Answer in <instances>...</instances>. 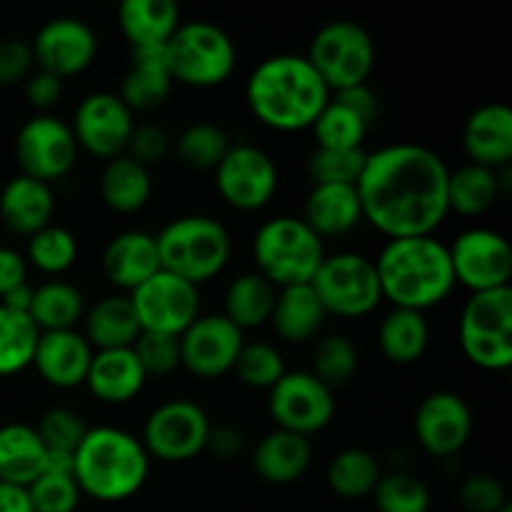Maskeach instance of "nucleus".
I'll list each match as a JSON object with an SVG mask.
<instances>
[{
    "label": "nucleus",
    "instance_id": "nucleus-33",
    "mask_svg": "<svg viewBox=\"0 0 512 512\" xmlns=\"http://www.w3.org/2000/svg\"><path fill=\"white\" fill-rule=\"evenodd\" d=\"M45 463H48V450L35 433V425H0V483L28 488L35 478L43 475Z\"/></svg>",
    "mask_w": 512,
    "mask_h": 512
},
{
    "label": "nucleus",
    "instance_id": "nucleus-45",
    "mask_svg": "<svg viewBox=\"0 0 512 512\" xmlns=\"http://www.w3.org/2000/svg\"><path fill=\"white\" fill-rule=\"evenodd\" d=\"M233 373L245 388L270 390L285 375L283 353L265 340L243 343L233 365Z\"/></svg>",
    "mask_w": 512,
    "mask_h": 512
},
{
    "label": "nucleus",
    "instance_id": "nucleus-22",
    "mask_svg": "<svg viewBox=\"0 0 512 512\" xmlns=\"http://www.w3.org/2000/svg\"><path fill=\"white\" fill-rule=\"evenodd\" d=\"M100 268L110 285L133 293L160 270L158 243L148 230H123L105 243Z\"/></svg>",
    "mask_w": 512,
    "mask_h": 512
},
{
    "label": "nucleus",
    "instance_id": "nucleus-53",
    "mask_svg": "<svg viewBox=\"0 0 512 512\" xmlns=\"http://www.w3.org/2000/svg\"><path fill=\"white\" fill-rule=\"evenodd\" d=\"M23 90H25V100H28L30 108H35L38 113H48L50 108H55V105L60 103L65 85L58 75L48 73V70L35 68L33 73L25 78Z\"/></svg>",
    "mask_w": 512,
    "mask_h": 512
},
{
    "label": "nucleus",
    "instance_id": "nucleus-4",
    "mask_svg": "<svg viewBox=\"0 0 512 512\" xmlns=\"http://www.w3.org/2000/svg\"><path fill=\"white\" fill-rule=\"evenodd\" d=\"M150 463L138 435L113 425H95L73 453V478L88 498L123 503L143 490Z\"/></svg>",
    "mask_w": 512,
    "mask_h": 512
},
{
    "label": "nucleus",
    "instance_id": "nucleus-18",
    "mask_svg": "<svg viewBox=\"0 0 512 512\" xmlns=\"http://www.w3.org/2000/svg\"><path fill=\"white\" fill-rule=\"evenodd\" d=\"M245 333L223 313H200L180 335V368L195 378L215 380L233 373Z\"/></svg>",
    "mask_w": 512,
    "mask_h": 512
},
{
    "label": "nucleus",
    "instance_id": "nucleus-44",
    "mask_svg": "<svg viewBox=\"0 0 512 512\" xmlns=\"http://www.w3.org/2000/svg\"><path fill=\"white\" fill-rule=\"evenodd\" d=\"M370 498L378 512H430L433 505L428 485L408 470L380 475Z\"/></svg>",
    "mask_w": 512,
    "mask_h": 512
},
{
    "label": "nucleus",
    "instance_id": "nucleus-48",
    "mask_svg": "<svg viewBox=\"0 0 512 512\" xmlns=\"http://www.w3.org/2000/svg\"><path fill=\"white\" fill-rule=\"evenodd\" d=\"M28 495L33 512H75L83 500L73 473H53V470H43V475L28 485Z\"/></svg>",
    "mask_w": 512,
    "mask_h": 512
},
{
    "label": "nucleus",
    "instance_id": "nucleus-12",
    "mask_svg": "<svg viewBox=\"0 0 512 512\" xmlns=\"http://www.w3.org/2000/svg\"><path fill=\"white\" fill-rule=\"evenodd\" d=\"M268 410L280 430L313 438L335 418V390L310 370H285L268 390Z\"/></svg>",
    "mask_w": 512,
    "mask_h": 512
},
{
    "label": "nucleus",
    "instance_id": "nucleus-57",
    "mask_svg": "<svg viewBox=\"0 0 512 512\" xmlns=\"http://www.w3.org/2000/svg\"><path fill=\"white\" fill-rule=\"evenodd\" d=\"M0 512H33L28 488L0 483Z\"/></svg>",
    "mask_w": 512,
    "mask_h": 512
},
{
    "label": "nucleus",
    "instance_id": "nucleus-31",
    "mask_svg": "<svg viewBox=\"0 0 512 512\" xmlns=\"http://www.w3.org/2000/svg\"><path fill=\"white\" fill-rule=\"evenodd\" d=\"M80 333L93 350L133 348L140 335V323L128 295L115 293L95 300L90 308H85Z\"/></svg>",
    "mask_w": 512,
    "mask_h": 512
},
{
    "label": "nucleus",
    "instance_id": "nucleus-16",
    "mask_svg": "<svg viewBox=\"0 0 512 512\" xmlns=\"http://www.w3.org/2000/svg\"><path fill=\"white\" fill-rule=\"evenodd\" d=\"M455 283L470 293L508 288L512 278V250L505 235L493 228H468L448 245Z\"/></svg>",
    "mask_w": 512,
    "mask_h": 512
},
{
    "label": "nucleus",
    "instance_id": "nucleus-28",
    "mask_svg": "<svg viewBox=\"0 0 512 512\" xmlns=\"http://www.w3.org/2000/svg\"><path fill=\"white\" fill-rule=\"evenodd\" d=\"M313 463V443L310 438L288 430H270L255 443L253 468L260 480L270 485L298 483Z\"/></svg>",
    "mask_w": 512,
    "mask_h": 512
},
{
    "label": "nucleus",
    "instance_id": "nucleus-8",
    "mask_svg": "<svg viewBox=\"0 0 512 512\" xmlns=\"http://www.w3.org/2000/svg\"><path fill=\"white\" fill-rule=\"evenodd\" d=\"M460 350L480 370L503 373L512 365V290L473 293L460 310Z\"/></svg>",
    "mask_w": 512,
    "mask_h": 512
},
{
    "label": "nucleus",
    "instance_id": "nucleus-43",
    "mask_svg": "<svg viewBox=\"0 0 512 512\" xmlns=\"http://www.w3.org/2000/svg\"><path fill=\"white\" fill-rule=\"evenodd\" d=\"M358 345L343 333L320 335L313 348V368L310 373L323 380L328 388H340L358 373Z\"/></svg>",
    "mask_w": 512,
    "mask_h": 512
},
{
    "label": "nucleus",
    "instance_id": "nucleus-46",
    "mask_svg": "<svg viewBox=\"0 0 512 512\" xmlns=\"http://www.w3.org/2000/svg\"><path fill=\"white\" fill-rule=\"evenodd\" d=\"M365 158L368 150H330V148H315L305 160V173H308L310 185H355L360 173L365 168Z\"/></svg>",
    "mask_w": 512,
    "mask_h": 512
},
{
    "label": "nucleus",
    "instance_id": "nucleus-24",
    "mask_svg": "<svg viewBox=\"0 0 512 512\" xmlns=\"http://www.w3.org/2000/svg\"><path fill=\"white\" fill-rule=\"evenodd\" d=\"M300 218L320 240L353 233L365 220L358 188L340 183L310 185Z\"/></svg>",
    "mask_w": 512,
    "mask_h": 512
},
{
    "label": "nucleus",
    "instance_id": "nucleus-1",
    "mask_svg": "<svg viewBox=\"0 0 512 512\" xmlns=\"http://www.w3.org/2000/svg\"><path fill=\"white\" fill-rule=\"evenodd\" d=\"M450 168L423 143H390L365 158L358 188L363 218L393 238L435 235L445 223Z\"/></svg>",
    "mask_w": 512,
    "mask_h": 512
},
{
    "label": "nucleus",
    "instance_id": "nucleus-5",
    "mask_svg": "<svg viewBox=\"0 0 512 512\" xmlns=\"http://www.w3.org/2000/svg\"><path fill=\"white\" fill-rule=\"evenodd\" d=\"M160 268L193 285L218 278L233 255L230 230L213 215L193 213L170 220L158 235Z\"/></svg>",
    "mask_w": 512,
    "mask_h": 512
},
{
    "label": "nucleus",
    "instance_id": "nucleus-34",
    "mask_svg": "<svg viewBox=\"0 0 512 512\" xmlns=\"http://www.w3.org/2000/svg\"><path fill=\"white\" fill-rule=\"evenodd\" d=\"M98 190L105 208L120 215H133L148 205L153 195V175L150 168L123 153L113 160H105Z\"/></svg>",
    "mask_w": 512,
    "mask_h": 512
},
{
    "label": "nucleus",
    "instance_id": "nucleus-20",
    "mask_svg": "<svg viewBox=\"0 0 512 512\" xmlns=\"http://www.w3.org/2000/svg\"><path fill=\"white\" fill-rule=\"evenodd\" d=\"M33 58L40 70L58 75L60 80L80 75L95 63L98 35L85 20L60 15L38 28L33 43Z\"/></svg>",
    "mask_w": 512,
    "mask_h": 512
},
{
    "label": "nucleus",
    "instance_id": "nucleus-2",
    "mask_svg": "<svg viewBox=\"0 0 512 512\" xmlns=\"http://www.w3.org/2000/svg\"><path fill=\"white\" fill-rule=\"evenodd\" d=\"M330 98L310 60L300 53H278L260 60L245 83V103L260 125L278 133L313 128Z\"/></svg>",
    "mask_w": 512,
    "mask_h": 512
},
{
    "label": "nucleus",
    "instance_id": "nucleus-55",
    "mask_svg": "<svg viewBox=\"0 0 512 512\" xmlns=\"http://www.w3.org/2000/svg\"><path fill=\"white\" fill-rule=\"evenodd\" d=\"M28 283V260L23 253L0 245V298Z\"/></svg>",
    "mask_w": 512,
    "mask_h": 512
},
{
    "label": "nucleus",
    "instance_id": "nucleus-32",
    "mask_svg": "<svg viewBox=\"0 0 512 512\" xmlns=\"http://www.w3.org/2000/svg\"><path fill=\"white\" fill-rule=\"evenodd\" d=\"M183 23L175 0H123L118 25L130 48H163Z\"/></svg>",
    "mask_w": 512,
    "mask_h": 512
},
{
    "label": "nucleus",
    "instance_id": "nucleus-49",
    "mask_svg": "<svg viewBox=\"0 0 512 512\" xmlns=\"http://www.w3.org/2000/svg\"><path fill=\"white\" fill-rule=\"evenodd\" d=\"M148 378H165L180 368V338L163 333H140L133 343Z\"/></svg>",
    "mask_w": 512,
    "mask_h": 512
},
{
    "label": "nucleus",
    "instance_id": "nucleus-59",
    "mask_svg": "<svg viewBox=\"0 0 512 512\" xmlns=\"http://www.w3.org/2000/svg\"><path fill=\"white\" fill-rule=\"evenodd\" d=\"M498 512H512V505H510V503H508V505H505V508H500V510H498Z\"/></svg>",
    "mask_w": 512,
    "mask_h": 512
},
{
    "label": "nucleus",
    "instance_id": "nucleus-38",
    "mask_svg": "<svg viewBox=\"0 0 512 512\" xmlns=\"http://www.w3.org/2000/svg\"><path fill=\"white\" fill-rule=\"evenodd\" d=\"M380 475L383 470L370 450L343 448L330 458L328 468H325V483L338 498L360 500L373 495Z\"/></svg>",
    "mask_w": 512,
    "mask_h": 512
},
{
    "label": "nucleus",
    "instance_id": "nucleus-29",
    "mask_svg": "<svg viewBox=\"0 0 512 512\" xmlns=\"http://www.w3.org/2000/svg\"><path fill=\"white\" fill-rule=\"evenodd\" d=\"M325 318L328 313L315 295L313 285L303 283L278 290L268 323L285 343H308V340L318 338Z\"/></svg>",
    "mask_w": 512,
    "mask_h": 512
},
{
    "label": "nucleus",
    "instance_id": "nucleus-25",
    "mask_svg": "<svg viewBox=\"0 0 512 512\" xmlns=\"http://www.w3.org/2000/svg\"><path fill=\"white\" fill-rule=\"evenodd\" d=\"M148 383L143 365L133 348L95 350L90 360L85 388L105 405H125L140 395Z\"/></svg>",
    "mask_w": 512,
    "mask_h": 512
},
{
    "label": "nucleus",
    "instance_id": "nucleus-54",
    "mask_svg": "<svg viewBox=\"0 0 512 512\" xmlns=\"http://www.w3.org/2000/svg\"><path fill=\"white\" fill-rule=\"evenodd\" d=\"M243 450H245V435L238 425L220 423L210 428L208 443H205V453H210L218 460H235L243 455Z\"/></svg>",
    "mask_w": 512,
    "mask_h": 512
},
{
    "label": "nucleus",
    "instance_id": "nucleus-21",
    "mask_svg": "<svg viewBox=\"0 0 512 512\" xmlns=\"http://www.w3.org/2000/svg\"><path fill=\"white\" fill-rule=\"evenodd\" d=\"M93 353L95 350L78 328L40 333L33 368L50 388L75 390L85 385Z\"/></svg>",
    "mask_w": 512,
    "mask_h": 512
},
{
    "label": "nucleus",
    "instance_id": "nucleus-41",
    "mask_svg": "<svg viewBox=\"0 0 512 512\" xmlns=\"http://www.w3.org/2000/svg\"><path fill=\"white\" fill-rule=\"evenodd\" d=\"M38 338L40 330L28 313H15L0 305V378L18 375L33 365Z\"/></svg>",
    "mask_w": 512,
    "mask_h": 512
},
{
    "label": "nucleus",
    "instance_id": "nucleus-35",
    "mask_svg": "<svg viewBox=\"0 0 512 512\" xmlns=\"http://www.w3.org/2000/svg\"><path fill=\"white\" fill-rule=\"evenodd\" d=\"M380 353L395 365H413L428 353L430 323L425 313L408 308H393L378 328Z\"/></svg>",
    "mask_w": 512,
    "mask_h": 512
},
{
    "label": "nucleus",
    "instance_id": "nucleus-15",
    "mask_svg": "<svg viewBox=\"0 0 512 512\" xmlns=\"http://www.w3.org/2000/svg\"><path fill=\"white\" fill-rule=\"evenodd\" d=\"M215 173V188L220 198L235 210L255 213L275 198L280 185L278 165L253 143H233L220 160Z\"/></svg>",
    "mask_w": 512,
    "mask_h": 512
},
{
    "label": "nucleus",
    "instance_id": "nucleus-26",
    "mask_svg": "<svg viewBox=\"0 0 512 512\" xmlns=\"http://www.w3.org/2000/svg\"><path fill=\"white\" fill-rule=\"evenodd\" d=\"M55 193L53 185L30 175H15L0 190V220L15 235L30 238L53 223Z\"/></svg>",
    "mask_w": 512,
    "mask_h": 512
},
{
    "label": "nucleus",
    "instance_id": "nucleus-51",
    "mask_svg": "<svg viewBox=\"0 0 512 512\" xmlns=\"http://www.w3.org/2000/svg\"><path fill=\"white\" fill-rule=\"evenodd\" d=\"M170 145H173L170 135L158 123H135L125 155L150 168V165L160 163L170 153Z\"/></svg>",
    "mask_w": 512,
    "mask_h": 512
},
{
    "label": "nucleus",
    "instance_id": "nucleus-10",
    "mask_svg": "<svg viewBox=\"0 0 512 512\" xmlns=\"http://www.w3.org/2000/svg\"><path fill=\"white\" fill-rule=\"evenodd\" d=\"M310 285L325 313L338 318H365L383 300L375 260L355 250L325 253Z\"/></svg>",
    "mask_w": 512,
    "mask_h": 512
},
{
    "label": "nucleus",
    "instance_id": "nucleus-47",
    "mask_svg": "<svg viewBox=\"0 0 512 512\" xmlns=\"http://www.w3.org/2000/svg\"><path fill=\"white\" fill-rule=\"evenodd\" d=\"M35 433L40 435L48 453L73 455L88 433V423L73 408H50L35 423Z\"/></svg>",
    "mask_w": 512,
    "mask_h": 512
},
{
    "label": "nucleus",
    "instance_id": "nucleus-6",
    "mask_svg": "<svg viewBox=\"0 0 512 512\" xmlns=\"http://www.w3.org/2000/svg\"><path fill=\"white\" fill-rule=\"evenodd\" d=\"M325 258V245L300 215H275L253 235L255 273L275 288L313 280Z\"/></svg>",
    "mask_w": 512,
    "mask_h": 512
},
{
    "label": "nucleus",
    "instance_id": "nucleus-9",
    "mask_svg": "<svg viewBox=\"0 0 512 512\" xmlns=\"http://www.w3.org/2000/svg\"><path fill=\"white\" fill-rule=\"evenodd\" d=\"M305 58L335 93L368 83L375 68V40L358 20H330L315 30Z\"/></svg>",
    "mask_w": 512,
    "mask_h": 512
},
{
    "label": "nucleus",
    "instance_id": "nucleus-11",
    "mask_svg": "<svg viewBox=\"0 0 512 512\" xmlns=\"http://www.w3.org/2000/svg\"><path fill=\"white\" fill-rule=\"evenodd\" d=\"M213 428L203 405L188 398H170L155 405L143 423L140 443L150 460L160 463H188L205 453L208 433Z\"/></svg>",
    "mask_w": 512,
    "mask_h": 512
},
{
    "label": "nucleus",
    "instance_id": "nucleus-42",
    "mask_svg": "<svg viewBox=\"0 0 512 512\" xmlns=\"http://www.w3.org/2000/svg\"><path fill=\"white\" fill-rule=\"evenodd\" d=\"M233 145L230 135L210 120H198L175 138V155L190 170H215Z\"/></svg>",
    "mask_w": 512,
    "mask_h": 512
},
{
    "label": "nucleus",
    "instance_id": "nucleus-13",
    "mask_svg": "<svg viewBox=\"0 0 512 512\" xmlns=\"http://www.w3.org/2000/svg\"><path fill=\"white\" fill-rule=\"evenodd\" d=\"M128 298L140 323V333H163L180 338L200 315L198 285L163 268L150 275L133 293H128Z\"/></svg>",
    "mask_w": 512,
    "mask_h": 512
},
{
    "label": "nucleus",
    "instance_id": "nucleus-36",
    "mask_svg": "<svg viewBox=\"0 0 512 512\" xmlns=\"http://www.w3.org/2000/svg\"><path fill=\"white\" fill-rule=\"evenodd\" d=\"M85 308L88 305L78 285L53 278L33 288L28 315L40 333H53V330H73L75 325L83 323Z\"/></svg>",
    "mask_w": 512,
    "mask_h": 512
},
{
    "label": "nucleus",
    "instance_id": "nucleus-7",
    "mask_svg": "<svg viewBox=\"0 0 512 512\" xmlns=\"http://www.w3.org/2000/svg\"><path fill=\"white\" fill-rule=\"evenodd\" d=\"M173 83L188 88H215L233 75L238 63L235 40L213 20H183L165 43Z\"/></svg>",
    "mask_w": 512,
    "mask_h": 512
},
{
    "label": "nucleus",
    "instance_id": "nucleus-56",
    "mask_svg": "<svg viewBox=\"0 0 512 512\" xmlns=\"http://www.w3.org/2000/svg\"><path fill=\"white\" fill-rule=\"evenodd\" d=\"M330 95H335V98L343 100L345 105H350V108H353L358 115H363L370 125H373L375 118H378V113H380L378 95L370 90L368 83L353 85V88H345V90H335V93H330Z\"/></svg>",
    "mask_w": 512,
    "mask_h": 512
},
{
    "label": "nucleus",
    "instance_id": "nucleus-27",
    "mask_svg": "<svg viewBox=\"0 0 512 512\" xmlns=\"http://www.w3.org/2000/svg\"><path fill=\"white\" fill-rule=\"evenodd\" d=\"M170 90H173V75L165 60V45L130 50V63L120 80L118 95L133 110V115L158 110L170 98Z\"/></svg>",
    "mask_w": 512,
    "mask_h": 512
},
{
    "label": "nucleus",
    "instance_id": "nucleus-58",
    "mask_svg": "<svg viewBox=\"0 0 512 512\" xmlns=\"http://www.w3.org/2000/svg\"><path fill=\"white\" fill-rule=\"evenodd\" d=\"M30 300H33V285L25 283V285H20V288L10 290L8 295H3V298H0V305L15 310V313H28Z\"/></svg>",
    "mask_w": 512,
    "mask_h": 512
},
{
    "label": "nucleus",
    "instance_id": "nucleus-50",
    "mask_svg": "<svg viewBox=\"0 0 512 512\" xmlns=\"http://www.w3.org/2000/svg\"><path fill=\"white\" fill-rule=\"evenodd\" d=\"M458 500L465 512H498L508 505V493L495 475L473 473L460 485Z\"/></svg>",
    "mask_w": 512,
    "mask_h": 512
},
{
    "label": "nucleus",
    "instance_id": "nucleus-19",
    "mask_svg": "<svg viewBox=\"0 0 512 512\" xmlns=\"http://www.w3.org/2000/svg\"><path fill=\"white\" fill-rule=\"evenodd\" d=\"M413 430L425 453L440 460L455 458L473 435V410L463 395L435 390L415 408Z\"/></svg>",
    "mask_w": 512,
    "mask_h": 512
},
{
    "label": "nucleus",
    "instance_id": "nucleus-39",
    "mask_svg": "<svg viewBox=\"0 0 512 512\" xmlns=\"http://www.w3.org/2000/svg\"><path fill=\"white\" fill-rule=\"evenodd\" d=\"M313 138L315 148H330V150H355L363 148L365 135H368L370 123L363 115L355 113L350 105L330 95L325 108L313 123Z\"/></svg>",
    "mask_w": 512,
    "mask_h": 512
},
{
    "label": "nucleus",
    "instance_id": "nucleus-30",
    "mask_svg": "<svg viewBox=\"0 0 512 512\" xmlns=\"http://www.w3.org/2000/svg\"><path fill=\"white\" fill-rule=\"evenodd\" d=\"M510 168L493 170L478 163H465L450 170L448 208L465 218H478L493 210L500 195L508 193Z\"/></svg>",
    "mask_w": 512,
    "mask_h": 512
},
{
    "label": "nucleus",
    "instance_id": "nucleus-40",
    "mask_svg": "<svg viewBox=\"0 0 512 512\" xmlns=\"http://www.w3.org/2000/svg\"><path fill=\"white\" fill-rule=\"evenodd\" d=\"M78 253V238H75L73 230H68L65 225L50 223L43 230L30 235L25 260L40 273L58 278V275L68 273L78 263Z\"/></svg>",
    "mask_w": 512,
    "mask_h": 512
},
{
    "label": "nucleus",
    "instance_id": "nucleus-37",
    "mask_svg": "<svg viewBox=\"0 0 512 512\" xmlns=\"http://www.w3.org/2000/svg\"><path fill=\"white\" fill-rule=\"evenodd\" d=\"M275 295H278V288L260 273H255V270L240 273L225 288L223 315L230 323L238 325L243 333L250 328H260L270 320Z\"/></svg>",
    "mask_w": 512,
    "mask_h": 512
},
{
    "label": "nucleus",
    "instance_id": "nucleus-3",
    "mask_svg": "<svg viewBox=\"0 0 512 512\" xmlns=\"http://www.w3.org/2000/svg\"><path fill=\"white\" fill-rule=\"evenodd\" d=\"M375 270L383 300L420 313L448 300L458 285L448 245L435 235L388 240L375 258Z\"/></svg>",
    "mask_w": 512,
    "mask_h": 512
},
{
    "label": "nucleus",
    "instance_id": "nucleus-23",
    "mask_svg": "<svg viewBox=\"0 0 512 512\" xmlns=\"http://www.w3.org/2000/svg\"><path fill=\"white\" fill-rule=\"evenodd\" d=\"M463 148L470 163L485 168H510L512 160V110L505 103H483L463 125Z\"/></svg>",
    "mask_w": 512,
    "mask_h": 512
},
{
    "label": "nucleus",
    "instance_id": "nucleus-14",
    "mask_svg": "<svg viewBox=\"0 0 512 512\" xmlns=\"http://www.w3.org/2000/svg\"><path fill=\"white\" fill-rule=\"evenodd\" d=\"M78 143L70 123L50 113H38L20 125L15 135V158L20 173L43 183L65 178L78 163Z\"/></svg>",
    "mask_w": 512,
    "mask_h": 512
},
{
    "label": "nucleus",
    "instance_id": "nucleus-52",
    "mask_svg": "<svg viewBox=\"0 0 512 512\" xmlns=\"http://www.w3.org/2000/svg\"><path fill=\"white\" fill-rule=\"evenodd\" d=\"M35 70L33 48L23 38H3L0 40V88H13L25 83Z\"/></svg>",
    "mask_w": 512,
    "mask_h": 512
},
{
    "label": "nucleus",
    "instance_id": "nucleus-17",
    "mask_svg": "<svg viewBox=\"0 0 512 512\" xmlns=\"http://www.w3.org/2000/svg\"><path fill=\"white\" fill-rule=\"evenodd\" d=\"M133 128V110L113 90H95L85 95L75 108L73 125H70L78 148L100 160L123 155Z\"/></svg>",
    "mask_w": 512,
    "mask_h": 512
}]
</instances>
